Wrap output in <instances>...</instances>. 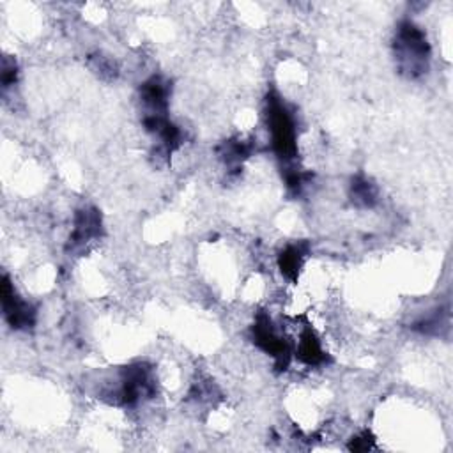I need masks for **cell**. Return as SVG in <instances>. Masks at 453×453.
<instances>
[{"mask_svg":"<svg viewBox=\"0 0 453 453\" xmlns=\"http://www.w3.org/2000/svg\"><path fill=\"white\" fill-rule=\"evenodd\" d=\"M398 71L407 78H419L430 65V44L425 32L412 21H402L393 42Z\"/></svg>","mask_w":453,"mask_h":453,"instance_id":"obj_1","label":"cell"},{"mask_svg":"<svg viewBox=\"0 0 453 453\" xmlns=\"http://www.w3.org/2000/svg\"><path fill=\"white\" fill-rule=\"evenodd\" d=\"M267 129L271 134V143L276 156L283 163H292L297 154V127L292 111L285 106V103L271 96L267 99Z\"/></svg>","mask_w":453,"mask_h":453,"instance_id":"obj_2","label":"cell"},{"mask_svg":"<svg viewBox=\"0 0 453 453\" xmlns=\"http://www.w3.org/2000/svg\"><path fill=\"white\" fill-rule=\"evenodd\" d=\"M253 340L264 352L273 356L281 366H287L292 354L288 342L278 333L276 326L271 322L267 315H260L253 324Z\"/></svg>","mask_w":453,"mask_h":453,"instance_id":"obj_3","label":"cell"},{"mask_svg":"<svg viewBox=\"0 0 453 453\" xmlns=\"http://www.w3.org/2000/svg\"><path fill=\"white\" fill-rule=\"evenodd\" d=\"M2 281H4L2 283V306H4L5 320L14 329H27V327L34 326V319H35L34 308L16 294L14 285L9 281L7 276H4Z\"/></svg>","mask_w":453,"mask_h":453,"instance_id":"obj_4","label":"cell"},{"mask_svg":"<svg viewBox=\"0 0 453 453\" xmlns=\"http://www.w3.org/2000/svg\"><path fill=\"white\" fill-rule=\"evenodd\" d=\"M101 234V216L96 209H81L74 218V226L69 235L67 248L76 251L97 239Z\"/></svg>","mask_w":453,"mask_h":453,"instance_id":"obj_5","label":"cell"},{"mask_svg":"<svg viewBox=\"0 0 453 453\" xmlns=\"http://www.w3.org/2000/svg\"><path fill=\"white\" fill-rule=\"evenodd\" d=\"M296 356H299V359L308 365H319L324 361V350L320 347L317 334L311 329H306L301 333Z\"/></svg>","mask_w":453,"mask_h":453,"instance_id":"obj_6","label":"cell"},{"mask_svg":"<svg viewBox=\"0 0 453 453\" xmlns=\"http://www.w3.org/2000/svg\"><path fill=\"white\" fill-rule=\"evenodd\" d=\"M350 198L359 207H372L377 202V188L366 177H356L350 184Z\"/></svg>","mask_w":453,"mask_h":453,"instance_id":"obj_7","label":"cell"},{"mask_svg":"<svg viewBox=\"0 0 453 453\" xmlns=\"http://www.w3.org/2000/svg\"><path fill=\"white\" fill-rule=\"evenodd\" d=\"M303 258H304V250L297 244H292V246H287L281 255H280V269L281 273L294 280L297 276V271L301 269L303 265Z\"/></svg>","mask_w":453,"mask_h":453,"instance_id":"obj_8","label":"cell"}]
</instances>
